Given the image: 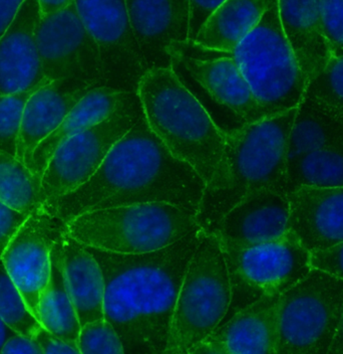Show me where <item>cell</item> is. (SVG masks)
Here are the masks:
<instances>
[{
  "mask_svg": "<svg viewBox=\"0 0 343 354\" xmlns=\"http://www.w3.org/2000/svg\"><path fill=\"white\" fill-rule=\"evenodd\" d=\"M205 188L198 172L176 158L150 130L141 110L94 176L43 205L65 223L92 210L153 201L173 203L197 216Z\"/></svg>",
  "mask_w": 343,
  "mask_h": 354,
  "instance_id": "6da1fadb",
  "label": "cell"
},
{
  "mask_svg": "<svg viewBox=\"0 0 343 354\" xmlns=\"http://www.w3.org/2000/svg\"><path fill=\"white\" fill-rule=\"evenodd\" d=\"M204 232L200 227L147 254H117L86 245L103 270L105 318L118 332L125 353H165L184 275Z\"/></svg>",
  "mask_w": 343,
  "mask_h": 354,
  "instance_id": "7a4b0ae2",
  "label": "cell"
},
{
  "mask_svg": "<svg viewBox=\"0 0 343 354\" xmlns=\"http://www.w3.org/2000/svg\"><path fill=\"white\" fill-rule=\"evenodd\" d=\"M296 111L294 108L225 132L222 157L197 212V221L206 232H211L226 212L248 194L265 188L283 190Z\"/></svg>",
  "mask_w": 343,
  "mask_h": 354,
  "instance_id": "3957f363",
  "label": "cell"
},
{
  "mask_svg": "<svg viewBox=\"0 0 343 354\" xmlns=\"http://www.w3.org/2000/svg\"><path fill=\"white\" fill-rule=\"evenodd\" d=\"M137 97L150 130L207 185L222 157L225 132L184 85L174 66L148 70L139 80Z\"/></svg>",
  "mask_w": 343,
  "mask_h": 354,
  "instance_id": "277c9868",
  "label": "cell"
},
{
  "mask_svg": "<svg viewBox=\"0 0 343 354\" xmlns=\"http://www.w3.org/2000/svg\"><path fill=\"white\" fill-rule=\"evenodd\" d=\"M200 227L196 214L165 201L92 210L66 223L84 245L126 254L159 251Z\"/></svg>",
  "mask_w": 343,
  "mask_h": 354,
  "instance_id": "5b68a950",
  "label": "cell"
},
{
  "mask_svg": "<svg viewBox=\"0 0 343 354\" xmlns=\"http://www.w3.org/2000/svg\"><path fill=\"white\" fill-rule=\"evenodd\" d=\"M231 300L222 245L205 231L186 269L164 354L191 353L224 320Z\"/></svg>",
  "mask_w": 343,
  "mask_h": 354,
  "instance_id": "8992f818",
  "label": "cell"
},
{
  "mask_svg": "<svg viewBox=\"0 0 343 354\" xmlns=\"http://www.w3.org/2000/svg\"><path fill=\"white\" fill-rule=\"evenodd\" d=\"M269 116L297 108L307 80L283 32L278 0H271L257 26L228 53Z\"/></svg>",
  "mask_w": 343,
  "mask_h": 354,
  "instance_id": "52a82bcc",
  "label": "cell"
},
{
  "mask_svg": "<svg viewBox=\"0 0 343 354\" xmlns=\"http://www.w3.org/2000/svg\"><path fill=\"white\" fill-rule=\"evenodd\" d=\"M343 309V280L312 268L279 298L277 354L329 353Z\"/></svg>",
  "mask_w": 343,
  "mask_h": 354,
  "instance_id": "ba28073f",
  "label": "cell"
},
{
  "mask_svg": "<svg viewBox=\"0 0 343 354\" xmlns=\"http://www.w3.org/2000/svg\"><path fill=\"white\" fill-rule=\"evenodd\" d=\"M223 251L232 288L224 319L263 296L281 295L312 269L311 252L290 231L272 242Z\"/></svg>",
  "mask_w": 343,
  "mask_h": 354,
  "instance_id": "9c48e42d",
  "label": "cell"
},
{
  "mask_svg": "<svg viewBox=\"0 0 343 354\" xmlns=\"http://www.w3.org/2000/svg\"><path fill=\"white\" fill-rule=\"evenodd\" d=\"M141 112L138 97L133 94L105 120L61 144L41 177L43 205L74 192L94 176L112 146L136 123Z\"/></svg>",
  "mask_w": 343,
  "mask_h": 354,
  "instance_id": "30bf717a",
  "label": "cell"
},
{
  "mask_svg": "<svg viewBox=\"0 0 343 354\" xmlns=\"http://www.w3.org/2000/svg\"><path fill=\"white\" fill-rule=\"evenodd\" d=\"M75 3L99 48L105 86L137 94L147 70L130 26L127 0H75Z\"/></svg>",
  "mask_w": 343,
  "mask_h": 354,
  "instance_id": "8fae6325",
  "label": "cell"
},
{
  "mask_svg": "<svg viewBox=\"0 0 343 354\" xmlns=\"http://www.w3.org/2000/svg\"><path fill=\"white\" fill-rule=\"evenodd\" d=\"M35 39L46 79L83 80L105 86L99 48L84 26L75 1L41 17Z\"/></svg>",
  "mask_w": 343,
  "mask_h": 354,
  "instance_id": "7c38bea8",
  "label": "cell"
},
{
  "mask_svg": "<svg viewBox=\"0 0 343 354\" xmlns=\"http://www.w3.org/2000/svg\"><path fill=\"white\" fill-rule=\"evenodd\" d=\"M65 227L63 221L41 205L28 216L1 257L6 271L37 319L39 300L52 271L50 252Z\"/></svg>",
  "mask_w": 343,
  "mask_h": 354,
  "instance_id": "4fadbf2b",
  "label": "cell"
},
{
  "mask_svg": "<svg viewBox=\"0 0 343 354\" xmlns=\"http://www.w3.org/2000/svg\"><path fill=\"white\" fill-rule=\"evenodd\" d=\"M288 194L275 188L257 190L226 212L211 232L223 250H243L282 238L289 232Z\"/></svg>",
  "mask_w": 343,
  "mask_h": 354,
  "instance_id": "5bb4252c",
  "label": "cell"
},
{
  "mask_svg": "<svg viewBox=\"0 0 343 354\" xmlns=\"http://www.w3.org/2000/svg\"><path fill=\"white\" fill-rule=\"evenodd\" d=\"M130 26L146 70L173 68V54L189 43V0H127Z\"/></svg>",
  "mask_w": 343,
  "mask_h": 354,
  "instance_id": "9a60e30c",
  "label": "cell"
},
{
  "mask_svg": "<svg viewBox=\"0 0 343 354\" xmlns=\"http://www.w3.org/2000/svg\"><path fill=\"white\" fill-rule=\"evenodd\" d=\"M279 298L265 295L238 310L191 353L277 354Z\"/></svg>",
  "mask_w": 343,
  "mask_h": 354,
  "instance_id": "2e32d148",
  "label": "cell"
},
{
  "mask_svg": "<svg viewBox=\"0 0 343 354\" xmlns=\"http://www.w3.org/2000/svg\"><path fill=\"white\" fill-rule=\"evenodd\" d=\"M41 13L37 0H26L0 39V97L50 83L46 79L35 39Z\"/></svg>",
  "mask_w": 343,
  "mask_h": 354,
  "instance_id": "e0dca14e",
  "label": "cell"
},
{
  "mask_svg": "<svg viewBox=\"0 0 343 354\" xmlns=\"http://www.w3.org/2000/svg\"><path fill=\"white\" fill-rule=\"evenodd\" d=\"M97 82L65 79L50 82L28 99L22 117L17 157L30 168L39 144L65 120L68 113L92 88Z\"/></svg>",
  "mask_w": 343,
  "mask_h": 354,
  "instance_id": "ac0fdd59",
  "label": "cell"
},
{
  "mask_svg": "<svg viewBox=\"0 0 343 354\" xmlns=\"http://www.w3.org/2000/svg\"><path fill=\"white\" fill-rule=\"evenodd\" d=\"M287 194L289 231L311 253L343 242V187H300Z\"/></svg>",
  "mask_w": 343,
  "mask_h": 354,
  "instance_id": "d6986e66",
  "label": "cell"
},
{
  "mask_svg": "<svg viewBox=\"0 0 343 354\" xmlns=\"http://www.w3.org/2000/svg\"><path fill=\"white\" fill-rule=\"evenodd\" d=\"M225 54L215 59H204L175 53L173 61L182 64L195 81L217 103L235 115L241 125L269 117L254 96L235 59L228 53Z\"/></svg>",
  "mask_w": 343,
  "mask_h": 354,
  "instance_id": "ffe728a7",
  "label": "cell"
},
{
  "mask_svg": "<svg viewBox=\"0 0 343 354\" xmlns=\"http://www.w3.org/2000/svg\"><path fill=\"white\" fill-rule=\"evenodd\" d=\"M278 11L283 32L308 84L331 59L318 0H278Z\"/></svg>",
  "mask_w": 343,
  "mask_h": 354,
  "instance_id": "44dd1931",
  "label": "cell"
},
{
  "mask_svg": "<svg viewBox=\"0 0 343 354\" xmlns=\"http://www.w3.org/2000/svg\"><path fill=\"white\" fill-rule=\"evenodd\" d=\"M66 285L81 326L105 318L103 270L86 245L72 238L66 227L61 234Z\"/></svg>",
  "mask_w": 343,
  "mask_h": 354,
  "instance_id": "7402d4cb",
  "label": "cell"
},
{
  "mask_svg": "<svg viewBox=\"0 0 343 354\" xmlns=\"http://www.w3.org/2000/svg\"><path fill=\"white\" fill-rule=\"evenodd\" d=\"M132 95L107 86L92 88L72 108L61 125L35 148L30 169L35 176L43 177L48 161L61 144L105 120Z\"/></svg>",
  "mask_w": 343,
  "mask_h": 354,
  "instance_id": "603a6c76",
  "label": "cell"
},
{
  "mask_svg": "<svg viewBox=\"0 0 343 354\" xmlns=\"http://www.w3.org/2000/svg\"><path fill=\"white\" fill-rule=\"evenodd\" d=\"M270 1L226 0L208 19L192 44L211 52H232L257 26Z\"/></svg>",
  "mask_w": 343,
  "mask_h": 354,
  "instance_id": "cb8c5ba5",
  "label": "cell"
},
{
  "mask_svg": "<svg viewBox=\"0 0 343 354\" xmlns=\"http://www.w3.org/2000/svg\"><path fill=\"white\" fill-rule=\"evenodd\" d=\"M50 262V281L39 300V320L44 328L55 335L77 345L81 325L66 285L61 234L52 245Z\"/></svg>",
  "mask_w": 343,
  "mask_h": 354,
  "instance_id": "d4e9b609",
  "label": "cell"
},
{
  "mask_svg": "<svg viewBox=\"0 0 343 354\" xmlns=\"http://www.w3.org/2000/svg\"><path fill=\"white\" fill-rule=\"evenodd\" d=\"M343 146V122L304 97L289 135L287 163L324 148Z\"/></svg>",
  "mask_w": 343,
  "mask_h": 354,
  "instance_id": "484cf974",
  "label": "cell"
},
{
  "mask_svg": "<svg viewBox=\"0 0 343 354\" xmlns=\"http://www.w3.org/2000/svg\"><path fill=\"white\" fill-rule=\"evenodd\" d=\"M300 187H343V146L316 150L287 165L283 190Z\"/></svg>",
  "mask_w": 343,
  "mask_h": 354,
  "instance_id": "4316f807",
  "label": "cell"
},
{
  "mask_svg": "<svg viewBox=\"0 0 343 354\" xmlns=\"http://www.w3.org/2000/svg\"><path fill=\"white\" fill-rule=\"evenodd\" d=\"M0 201L28 214L43 205L41 177L35 176L17 156L1 151Z\"/></svg>",
  "mask_w": 343,
  "mask_h": 354,
  "instance_id": "83f0119b",
  "label": "cell"
},
{
  "mask_svg": "<svg viewBox=\"0 0 343 354\" xmlns=\"http://www.w3.org/2000/svg\"><path fill=\"white\" fill-rule=\"evenodd\" d=\"M0 318L17 333L35 338L43 327L0 260Z\"/></svg>",
  "mask_w": 343,
  "mask_h": 354,
  "instance_id": "f1b7e54d",
  "label": "cell"
},
{
  "mask_svg": "<svg viewBox=\"0 0 343 354\" xmlns=\"http://www.w3.org/2000/svg\"><path fill=\"white\" fill-rule=\"evenodd\" d=\"M305 97L343 122V55L331 57L307 84Z\"/></svg>",
  "mask_w": 343,
  "mask_h": 354,
  "instance_id": "f546056e",
  "label": "cell"
},
{
  "mask_svg": "<svg viewBox=\"0 0 343 354\" xmlns=\"http://www.w3.org/2000/svg\"><path fill=\"white\" fill-rule=\"evenodd\" d=\"M39 88L0 97V151L17 156L24 108Z\"/></svg>",
  "mask_w": 343,
  "mask_h": 354,
  "instance_id": "4dcf8cb0",
  "label": "cell"
},
{
  "mask_svg": "<svg viewBox=\"0 0 343 354\" xmlns=\"http://www.w3.org/2000/svg\"><path fill=\"white\" fill-rule=\"evenodd\" d=\"M77 347L84 354L126 353L118 332L106 318L81 326Z\"/></svg>",
  "mask_w": 343,
  "mask_h": 354,
  "instance_id": "1f68e13d",
  "label": "cell"
},
{
  "mask_svg": "<svg viewBox=\"0 0 343 354\" xmlns=\"http://www.w3.org/2000/svg\"><path fill=\"white\" fill-rule=\"evenodd\" d=\"M323 32L331 57L343 55V0H318Z\"/></svg>",
  "mask_w": 343,
  "mask_h": 354,
  "instance_id": "d6a6232c",
  "label": "cell"
},
{
  "mask_svg": "<svg viewBox=\"0 0 343 354\" xmlns=\"http://www.w3.org/2000/svg\"><path fill=\"white\" fill-rule=\"evenodd\" d=\"M28 216L30 214L17 212L0 201V260L8 243L28 220Z\"/></svg>",
  "mask_w": 343,
  "mask_h": 354,
  "instance_id": "836d02e7",
  "label": "cell"
},
{
  "mask_svg": "<svg viewBox=\"0 0 343 354\" xmlns=\"http://www.w3.org/2000/svg\"><path fill=\"white\" fill-rule=\"evenodd\" d=\"M311 263L312 268L343 280V242L322 251L312 252Z\"/></svg>",
  "mask_w": 343,
  "mask_h": 354,
  "instance_id": "e575fe53",
  "label": "cell"
},
{
  "mask_svg": "<svg viewBox=\"0 0 343 354\" xmlns=\"http://www.w3.org/2000/svg\"><path fill=\"white\" fill-rule=\"evenodd\" d=\"M225 1L226 0H189V43H193L208 19Z\"/></svg>",
  "mask_w": 343,
  "mask_h": 354,
  "instance_id": "d590c367",
  "label": "cell"
},
{
  "mask_svg": "<svg viewBox=\"0 0 343 354\" xmlns=\"http://www.w3.org/2000/svg\"><path fill=\"white\" fill-rule=\"evenodd\" d=\"M35 338L43 353H81L77 344L61 339L43 326L37 331Z\"/></svg>",
  "mask_w": 343,
  "mask_h": 354,
  "instance_id": "8d00e7d4",
  "label": "cell"
},
{
  "mask_svg": "<svg viewBox=\"0 0 343 354\" xmlns=\"http://www.w3.org/2000/svg\"><path fill=\"white\" fill-rule=\"evenodd\" d=\"M0 353L43 354L35 338L15 333L4 343Z\"/></svg>",
  "mask_w": 343,
  "mask_h": 354,
  "instance_id": "74e56055",
  "label": "cell"
},
{
  "mask_svg": "<svg viewBox=\"0 0 343 354\" xmlns=\"http://www.w3.org/2000/svg\"><path fill=\"white\" fill-rule=\"evenodd\" d=\"M26 0H0V39L17 17Z\"/></svg>",
  "mask_w": 343,
  "mask_h": 354,
  "instance_id": "f35d334b",
  "label": "cell"
},
{
  "mask_svg": "<svg viewBox=\"0 0 343 354\" xmlns=\"http://www.w3.org/2000/svg\"><path fill=\"white\" fill-rule=\"evenodd\" d=\"M37 1H39L41 17H43L68 8L75 0H37Z\"/></svg>",
  "mask_w": 343,
  "mask_h": 354,
  "instance_id": "ab89813d",
  "label": "cell"
},
{
  "mask_svg": "<svg viewBox=\"0 0 343 354\" xmlns=\"http://www.w3.org/2000/svg\"><path fill=\"white\" fill-rule=\"evenodd\" d=\"M329 354H343V309Z\"/></svg>",
  "mask_w": 343,
  "mask_h": 354,
  "instance_id": "60d3db41",
  "label": "cell"
},
{
  "mask_svg": "<svg viewBox=\"0 0 343 354\" xmlns=\"http://www.w3.org/2000/svg\"><path fill=\"white\" fill-rule=\"evenodd\" d=\"M15 333H17V332H14L12 329L10 328V327L3 322V320L0 318V353H1V349L2 347H3L4 343L8 342L11 336L14 335Z\"/></svg>",
  "mask_w": 343,
  "mask_h": 354,
  "instance_id": "b9f144b4",
  "label": "cell"
}]
</instances>
